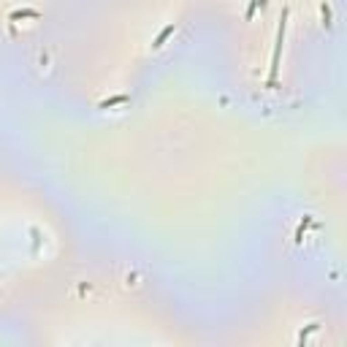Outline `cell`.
<instances>
[{
	"instance_id": "obj_1",
	"label": "cell",
	"mask_w": 347,
	"mask_h": 347,
	"mask_svg": "<svg viewBox=\"0 0 347 347\" xmlns=\"http://www.w3.org/2000/svg\"><path fill=\"white\" fill-rule=\"evenodd\" d=\"M285 27H288V9H282L280 27H277V44H274V57H271V71H269V82H266V87H277V76H280V54H282V44H285Z\"/></svg>"
},
{
	"instance_id": "obj_2",
	"label": "cell",
	"mask_w": 347,
	"mask_h": 347,
	"mask_svg": "<svg viewBox=\"0 0 347 347\" xmlns=\"http://www.w3.org/2000/svg\"><path fill=\"white\" fill-rule=\"evenodd\" d=\"M174 33H177V22H171V25H165V27L160 30V33H157L155 44H152V49H160V46H163L165 41H168V38H171Z\"/></svg>"
},
{
	"instance_id": "obj_3",
	"label": "cell",
	"mask_w": 347,
	"mask_h": 347,
	"mask_svg": "<svg viewBox=\"0 0 347 347\" xmlns=\"http://www.w3.org/2000/svg\"><path fill=\"white\" fill-rule=\"evenodd\" d=\"M38 17H41V11H36V9H17V11L9 14L11 22H19V19H38Z\"/></svg>"
},
{
	"instance_id": "obj_4",
	"label": "cell",
	"mask_w": 347,
	"mask_h": 347,
	"mask_svg": "<svg viewBox=\"0 0 347 347\" xmlns=\"http://www.w3.org/2000/svg\"><path fill=\"white\" fill-rule=\"evenodd\" d=\"M130 95H114V98H106V100H100L98 109H112V106H120V103H128Z\"/></svg>"
},
{
	"instance_id": "obj_5",
	"label": "cell",
	"mask_w": 347,
	"mask_h": 347,
	"mask_svg": "<svg viewBox=\"0 0 347 347\" xmlns=\"http://www.w3.org/2000/svg\"><path fill=\"white\" fill-rule=\"evenodd\" d=\"M258 6L263 9V6H266V0H252V3H250V9H247V14H244V19H252V17H255V9H258Z\"/></svg>"
}]
</instances>
